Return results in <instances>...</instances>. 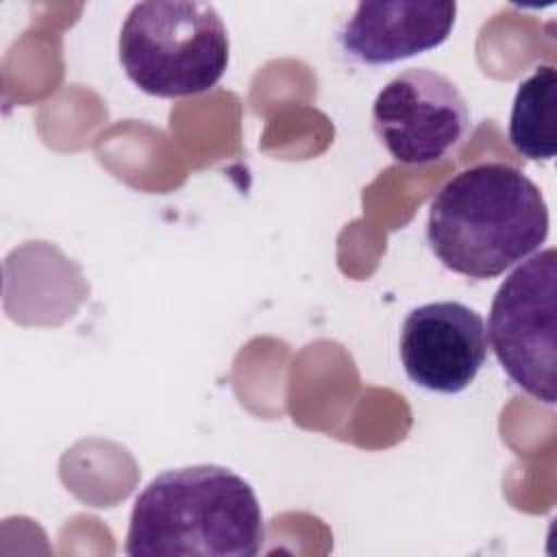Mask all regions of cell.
Here are the masks:
<instances>
[{
	"label": "cell",
	"mask_w": 557,
	"mask_h": 557,
	"mask_svg": "<svg viewBox=\"0 0 557 557\" xmlns=\"http://www.w3.org/2000/svg\"><path fill=\"white\" fill-rule=\"evenodd\" d=\"M555 285L557 250L544 248L522 261L496 289L487 344L511 383L531 398L555 405Z\"/></svg>",
	"instance_id": "cell-4"
},
{
	"label": "cell",
	"mask_w": 557,
	"mask_h": 557,
	"mask_svg": "<svg viewBox=\"0 0 557 557\" xmlns=\"http://www.w3.org/2000/svg\"><path fill=\"white\" fill-rule=\"evenodd\" d=\"M455 15L450 0L359 2L339 30V46L366 65L396 63L442 46Z\"/></svg>",
	"instance_id": "cell-7"
},
{
	"label": "cell",
	"mask_w": 557,
	"mask_h": 557,
	"mask_svg": "<svg viewBox=\"0 0 557 557\" xmlns=\"http://www.w3.org/2000/svg\"><path fill=\"white\" fill-rule=\"evenodd\" d=\"M398 350L411 383L437 394H459L485 363V320L457 300L420 305L403 322Z\"/></svg>",
	"instance_id": "cell-6"
},
{
	"label": "cell",
	"mask_w": 557,
	"mask_h": 557,
	"mask_svg": "<svg viewBox=\"0 0 557 557\" xmlns=\"http://www.w3.org/2000/svg\"><path fill=\"white\" fill-rule=\"evenodd\" d=\"M555 113L557 74L555 65L544 63L518 85L513 98L509 141L518 154L531 161H550L555 157Z\"/></svg>",
	"instance_id": "cell-8"
},
{
	"label": "cell",
	"mask_w": 557,
	"mask_h": 557,
	"mask_svg": "<svg viewBox=\"0 0 557 557\" xmlns=\"http://www.w3.org/2000/svg\"><path fill=\"white\" fill-rule=\"evenodd\" d=\"M265 537L248 481L224 466L157 474L135 498L124 553L131 557H252Z\"/></svg>",
	"instance_id": "cell-2"
},
{
	"label": "cell",
	"mask_w": 557,
	"mask_h": 557,
	"mask_svg": "<svg viewBox=\"0 0 557 557\" xmlns=\"http://www.w3.org/2000/svg\"><path fill=\"white\" fill-rule=\"evenodd\" d=\"M548 237V207L522 170L487 161L446 181L429 205L426 242L444 268L496 278Z\"/></svg>",
	"instance_id": "cell-1"
},
{
	"label": "cell",
	"mask_w": 557,
	"mask_h": 557,
	"mask_svg": "<svg viewBox=\"0 0 557 557\" xmlns=\"http://www.w3.org/2000/svg\"><path fill=\"white\" fill-rule=\"evenodd\" d=\"M374 133L407 165L455 152L470 133V109L459 87L440 72L413 67L394 76L372 104Z\"/></svg>",
	"instance_id": "cell-5"
},
{
	"label": "cell",
	"mask_w": 557,
	"mask_h": 557,
	"mask_svg": "<svg viewBox=\"0 0 557 557\" xmlns=\"http://www.w3.org/2000/svg\"><path fill=\"white\" fill-rule=\"evenodd\" d=\"M120 63L148 96L185 98L209 91L228 65V33L209 2H137L120 30Z\"/></svg>",
	"instance_id": "cell-3"
}]
</instances>
